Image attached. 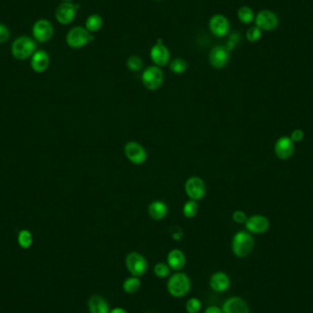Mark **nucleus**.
<instances>
[{"mask_svg":"<svg viewBox=\"0 0 313 313\" xmlns=\"http://www.w3.org/2000/svg\"><path fill=\"white\" fill-rule=\"evenodd\" d=\"M10 31L6 25L0 23V44L4 43L10 39Z\"/></svg>","mask_w":313,"mask_h":313,"instance_id":"33","label":"nucleus"},{"mask_svg":"<svg viewBox=\"0 0 313 313\" xmlns=\"http://www.w3.org/2000/svg\"><path fill=\"white\" fill-rule=\"evenodd\" d=\"M109 313H127L126 309L121 307H116V308H112L110 309Z\"/></svg>","mask_w":313,"mask_h":313,"instance_id":"38","label":"nucleus"},{"mask_svg":"<svg viewBox=\"0 0 313 313\" xmlns=\"http://www.w3.org/2000/svg\"><path fill=\"white\" fill-rule=\"evenodd\" d=\"M233 220L237 223H245L247 220V217L243 211H236L233 213Z\"/></svg>","mask_w":313,"mask_h":313,"instance_id":"34","label":"nucleus"},{"mask_svg":"<svg viewBox=\"0 0 313 313\" xmlns=\"http://www.w3.org/2000/svg\"><path fill=\"white\" fill-rule=\"evenodd\" d=\"M230 60V51L222 45H218L212 49L209 54V62L212 67L222 69L226 67Z\"/></svg>","mask_w":313,"mask_h":313,"instance_id":"12","label":"nucleus"},{"mask_svg":"<svg viewBox=\"0 0 313 313\" xmlns=\"http://www.w3.org/2000/svg\"><path fill=\"white\" fill-rule=\"evenodd\" d=\"M255 24L262 31H272L278 28L280 19L278 15L271 10H264L259 11L255 18Z\"/></svg>","mask_w":313,"mask_h":313,"instance_id":"7","label":"nucleus"},{"mask_svg":"<svg viewBox=\"0 0 313 313\" xmlns=\"http://www.w3.org/2000/svg\"><path fill=\"white\" fill-rule=\"evenodd\" d=\"M32 243H33V236L29 230L23 229L20 231L18 235V244L21 248L28 249L31 246Z\"/></svg>","mask_w":313,"mask_h":313,"instance_id":"26","label":"nucleus"},{"mask_svg":"<svg viewBox=\"0 0 313 313\" xmlns=\"http://www.w3.org/2000/svg\"><path fill=\"white\" fill-rule=\"evenodd\" d=\"M183 214L186 218H193L199 212V205L196 201L190 200L183 206Z\"/></svg>","mask_w":313,"mask_h":313,"instance_id":"28","label":"nucleus"},{"mask_svg":"<svg viewBox=\"0 0 313 313\" xmlns=\"http://www.w3.org/2000/svg\"><path fill=\"white\" fill-rule=\"evenodd\" d=\"M125 157L130 162L136 165L145 163L148 159V153L144 147L136 141H129L124 148Z\"/></svg>","mask_w":313,"mask_h":313,"instance_id":"8","label":"nucleus"},{"mask_svg":"<svg viewBox=\"0 0 313 313\" xmlns=\"http://www.w3.org/2000/svg\"><path fill=\"white\" fill-rule=\"evenodd\" d=\"M63 2H72V0H62Z\"/></svg>","mask_w":313,"mask_h":313,"instance_id":"39","label":"nucleus"},{"mask_svg":"<svg viewBox=\"0 0 313 313\" xmlns=\"http://www.w3.org/2000/svg\"><path fill=\"white\" fill-rule=\"evenodd\" d=\"M77 9V6L74 5L72 2H63L56 9L55 19L60 24H70L75 19Z\"/></svg>","mask_w":313,"mask_h":313,"instance_id":"11","label":"nucleus"},{"mask_svg":"<svg viewBox=\"0 0 313 313\" xmlns=\"http://www.w3.org/2000/svg\"><path fill=\"white\" fill-rule=\"evenodd\" d=\"M185 192L191 200L200 201L206 194V186L202 178L193 176L185 183Z\"/></svg>","mask_w":313,"mask_h":313,"instance_id":"10","label":"nucleus"},{"mask_svg":"<svg viewBox=\"0 0 313 313\" xmlns=\"http://www.w3.org/2000/svg\"><path fill=\"white\" fill-rule=\"evenodd\" d=\"M143 85L150 91H155L162 85L164 74L159 66H150L147 68L142 73L141 77Z\"/></svg>","mask_w":313,"mask_h":313,"instance_id":"6","label":"nucleus"},{"mask_svg":"<svg viewBox=\"0 0 313 313\" xmlns=\"http://www.w3.org/2000/svg\"><path fill=\"white\" fill-rule=\"evenodd\" d=\"M103 27V19L98 14H93L87 18L85 21V29L89 32H97Z\"/></svg>","mask_w":313,"mask_h":313,"instance_id":"25","label":"nucleus"},{"mask_svg":"<svg viewBox=\"0 0 313 313\" xmlns=\"http://www.w3.org/2000/svg\"><path fill=\"white\" fill-rule=\"evenodd\" d=\"M222 313H250V308L246 300L240 297H231L223 302Z\"/></svg>","mask_w":313,"mask_h":313,"instance_id":"16","label":"nucleus"},{"mask_svg":"<svg viewBox=\"0 0 313 313\" xmlns=\"http://www.w3.org/2000/svg\"><path fill=\"white\" fill-rule=\"evenodd\" d=\"M167 264L170 270L178 272L186 265V255L180 249H172L167 255Z\"/></svg>","mask_w":313,"mask_h":313,"instance_id":"20","label":"nucleus"},{"mask_svg":"<svg viewBox=\"0 0 313 313\" xmlns=\"http://www.w3.org/2000/svg\"><path fill=\"white\" fill-rule=\"evenodd\" d=\"M231 286V280L229 276L225 272H216L212 275L210 279V287L217 293H222L227 291Z\"/></svg>","mask_w":313,"mask_h":313,"instance_id":"18","label":"nucleus"},{"mask_svg":"<svg viewBox=\"0 0 313 313\" xmlns=\"http://www.w3.org/2000/svg\"><path fill=\"white\" fill-rule=\"evenodd\" d=\"M304 133L303 131L300 130V129H296L292 132L290 139L293 141V142H299L301 140H303Z\"/></svg>","mask_w":313,"mask_h":313,"instance_id":"35","label":"nucleus"},{"mask_svg":"<svg viewBox=\"0 0 313 313\" xmlns=\"http://www.w3.org/2000/svg\"><path fill=\"white\" fill-rule=\"evenodd\" d=\"M126 66L132 72H139L143 67V62L139 56L133 55L127 59Z\"/></svg>","mask_w":313,"mask_h":313,"instance_id":"31","label":"nucleus"},{"mask_svg":"<svg viewBox=\"0 0 313 313\" xmlns=\"http://www.w3.org/2000/svg\"><path fill=\"white\" fill-rule=\"evenodd\" d=\"M125 266L131 276L140 278L148 271L149 263L144 255L138 252H131L125 256Z\"/></svg>","mask_w":313,"mask_h":313,"instance_id":"5","label":"nucleus"},{"mask_svg":"<svg viewBox=\"0 0 313 313\" xmlns=\"http://www.w3.org/2000/svg\"><path fill=\"white\" fill-rule=\"evenodd\" d=\"M245 226H246V230L249 233L260 235L269 230L270 221L266 217L256 214V215H253V216L247 218L246 222H245Z\"/></svg>","mask_w":313,"mask_h":313,"instance_id":"15","label":"nucleus"},{"mask_svg":"<svg viewBox=\"0 0 313 313\" xmlns=\"http://www.w3.org/2000/svg\"><path fill=\"white\" fill-rule=\"evenodd\" d=\"M155 1H160V0H155Z\"/></svg>","mask_w":313,"mask_h":313,"instance_id":"40","label":"nucleus"},{"mask_svg":"<svg viewBox=\"0 0 313 313\" xmlns=\"http://www.w3.org/2000/svg\"><path fill=\"white\" fill-rule=\"evenodd\" d=\"M53 26L51 21L45 19L37 20L32 27V36L36 41L47 42L53 38Z\"/></svg>","mask_w":313,"mask_h":313,"instance_id":"9","label":"nucleus"},{"mask_svg":"<svg viewBox=\"0 0 313 313\" xmlns=\"http://www.w3.org/2000/svg\"><path fill=\"white\" fill-rule=\"evenodd\" d=\"M88 309L90 313H109L110 307L104 297L93 295L88 300Z\"/></svg>","mask_w":313,"mask_h":313,"instance_id":"21","label":"nucleus"},{"mask_svg":"<svg viewBox=\"0 0 313 313\" xmlns=\"http://www.w3.org/2000/svg\"><path fill=\"white\" fill-rule=\"evenodd\" d=\"M209 28L214 36L223 37L230 30V22L226 16L222 14H215L212 16L209 21Z\"/></svg>","mask_w":313,"mask_h":313,"instance_id":"14","label":"nucleus"},{"mask_svg":"<svg viewBox=\"0 0 313 313\" xmlns=\"http://www.w3.org/2000/svg\"><path fill=\"white\" fill-rule=\"evenodd\" d=\"M188 67L187 62L183 58H175L169 63V69L171 72L181 74L186 72Z\"/></svg>","mask_w":313,"mask_h":313,"instance_id":"27","label":"nucleus"},{"mask_svg":"<svg viewBox=\"0 0 313 313\" xmlns=\"http://www.w3.org/2000/svg\"><path fill=\"white\" fill-rule=\"evenodd\" d=\"M94 39L95 38L91 32L85 28L77 26L69 30L66 35V43L71 48L80 49L86 46Z\"/></svg>","mask_w":313,"mask_h":313,"instance_id":"4","label":"nucleus"},{"mask_svg":"<svg viewBox=\"0 0 313 313\" xmlns=\"http://www.w3.org/2000/svg\"><path fill=\"white\" fill-rule=\"evenodd\" d=\"M36 48L37 45L35 39L28 36H21L15 39L11 45V54L15 59L24 61L33 55Z\"/></svg>","mask_w":313,"mask_h":313,"instance_id":"3","label":"nucleus"},{"mask_svg":"<svg viewBox=\"0 0 313 313\" xmlns=\"http://www.w3.org/2000/svg\"><path fill=\"white\" fill-rule=\"evenodd\" d=\"M141 287V280L138 277L131 276L129 278L125 279L122 285L123 290L126 294H135L139 291Z\"/></svg>","mask_w":313,"mask_h":313,"instance_id":"23","label":"nucleus"},{"mask_svg":"<svg viewBox=\"0 0 313 313\" xmlns=\"http://www.w3.org/2000/svg\"><path fill=\"white\" fill-rule=\"evenodd\" d=\"M255 240L248 232L236 233L232 241V250L234 255L239 258H245L250 255L254 249Z\"/></svg>","mask_w":313,"mask_h":313,"instance_id":"2","label":"nucleus"},{"mask_svg":"<svg viewBox=\"0 0 313 313\" xmlns=\"http://www.w3.org/2000/svg\"><path fill=\"white\" fill-rule=\"evenodd\" d=\"M204 313H222V308L212 305L206 308V309L204 310Z\"/></svg>","mask_w":313,"mask_h":313,"instance_id":"36","label":"nucleus"},{"mask_svg":"<svg viewBox=\"0 0 313 313\" xmlns=\"http://www.w3.org/2000/svg\"><path fill=\"white\" fill-rule=\"evenodd\" d=\"M202 301L198 298H191L185 304V309L187 313H198L202 309Z\"/></svg>","mask_w":313,"mask_h":313,"instance_id":"30","label":"nucleus"},{"mask_svg":"<svg viewBox=\"0 0 313 313\" xmlns=\"http://www.w3.org/2000/svg\"><path fill=\"white\" fill-rule=\"evenodd\" d=\"M192 288V282L189 276L183 272H176L169 277L167 289L169 295L174 298H183L188 295Z\"/></svg>","mask_w":313,"mask_h":313,"instance_id":"1","label":"nucleus"},{"mask_svg":"<svg viewBox=\"0 0 313 313\" xmlns=\"http://www.w3.org/2000/svg\"><path fill=\"white\" fill-rule=\"evenodd\" d=\"M149 215L153 220H162L168 214V206L165 202L161 201H154L151 202L148 208Z\"/></svg>","mask_w":313,"mask_h":313,"instance_id":"22","label":"nucleus"},{"mask_svg":"<svg viewBox=\"0 0 313 313\" xmlns=\"http://www.w3.org/2000/svg\"><path fill=\"white\" fill-rule=\"evenodd\" d=\"M238 20L244 24H250L255 20V13L254 10L248 6H242L241 8L237 11Z\"/></svg>","mask_w":313,"mask_h":313,"instance_id":"24","label":"nucleus"},{"mask_svg":"<svg viewBox=\"0 0 313 313\" xmlns=\"http://www.w3.org/2000/svg\"><path fill=\"white\" fill-rule=\"evenodd\" d=\"M51 63V59L47 52L43 50H39L34 53L30 60V66L34 72L41 73L44 72Z\"/></svg>","mask_w":313,"mask_h":313,"instance_id":"17","label":"nucleus"},{"mask_svg":"<svg viewBox=\"0 0 313 313\" xmlns=\"http://www.w3.org/2000/svg\"><path fill=\"white\" fill-rule=\"evenodd\" d=\"M150 58L156 66H165L167 65L170 59L169 49L167 48L161 39H158L157 43L150 50Z\"/></svg>","mask_w":313,"mask_h":313,"instance_id":"13","label":"nucleus"},{"mask_svg":"<svg viewBox=\"0 0 313 313\" xmlns=\"http://www.w3.org/2000/svg\"><path fill=\"white\" fill-rule=\"evenodd\" d=\"M246 39L250 42H256L261 39L262 37V30L258 29L256 26L250 27L246 31Z\"/></svg>","mask_w":313,"mask_h":313,"instance_id":"32","label":"nucleus"},{"mask_svg":"<svg viewBox=\"0 0 313 313\" xmlns=\"http://www.w3.org/2000/svg\"><path fill=\"white\" fill-rule=\"evenodd\" d=\"M294 152V142L290 138L282 137L275 144V153L280 159L290 158Z\"/></svg>","mask_w":313,"mask_h":313,"instance_id":"19","label":"nucleus"},{"mask_svg":"<svg viewBox=\"0 0 313 313\" xmlns=\"http://www.w3.org/2000/svg\"><path fill=\"white\" fill-rule=\"evenodd\" d=\"M171 235H172V237H173V239H175V240H181L183 236V232H182L180 228H176L175 230H172Z\"/></svg>","mask_w":313,"mask_h":313,"instance_id":"37","label":"nucleus"},{"mask_svg":"<svg viewBox=\"0 0 313 313\" xmlns=\"http://www.w3.org/2000/svg\"><path fill=\"white\" fill-rule=\"evenodd\" d=\"M170 267L167 263H164V262H159L154 265V269H153V272H154L155 276L159 279H166L169 277L170 275Z\"/></svg>","mask_w":313,"mask_h":313,"instance_id":"29","label":"nucleus"}]
</instances>
